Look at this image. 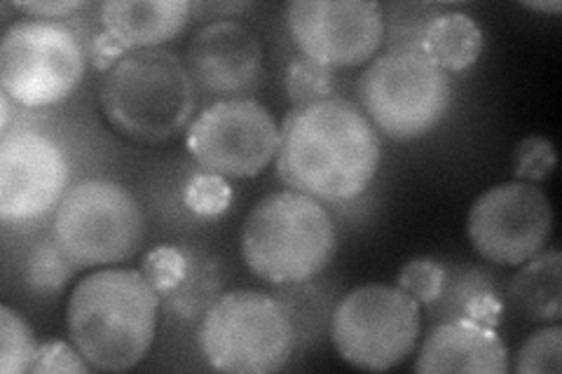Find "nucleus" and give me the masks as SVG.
I'll use <instances>...</instances> for the list:
<instances>
[{
	"mask_svg": "<svg viewBox=\"0 0 562 374\" xmlns=\"http://www.w3.org/2000/svg\"><path fill=\"white\" fill-rule=\"evenodd\" d=\"M52 239L78 270L109 267L138 253L146 239V218L127 188L90 178L66 190Z\"/></svg>",
	"mask_w": 562,
	"mask_h": 374,
	"instance_id": "nucleus-7",
	"label": "nucleus"
},
{
	"mask_svg": "<svg viewBox=\"0 0 562 374\" xmlns=\"http://www.w3.org/2000/svg\"><path fill=\"white\" fill-rule=\"evenodd\" d=\"M555 167V150L549 138L543 136H527L520 140L514 157V173L516 181L537 183L549 178Z\"/></svg>",
	"mask_w": 562,
	"mask_h": 374,
	"instance_id": "nucleus-26",
	"label": "nucleus"
},
{
	"mask_svg": "<svg viewBox=\"0 0 562 374\" xmlns=\"http://www.w3.org/2000/svg\"><path fill=\"white\" fill-rule=\"evenodd\" d=\"M562 370V328L558 324L527 337L516 355L518 374H560Z\"/></svg>",
	"mask_w": 562,
	"mask_h": 374,
	"instance_id": "nucleus-23",
	"label": "nucleus"
},
{
	"mask_svg": "<svg viewBox=\"0 0 562 374\" xmlns=\"http://www.w3.org/2000/svg\"><path fill=\"white\" fill-rule=\"evenodd\" d=\"M249 8H251V3H218V5H202V10L223 12V14H225V20H231V16H227V14H233V12H244V10H249Z\"/></svg>",
	"mask_w": 562,
	"mask_h": 374,
	"instance_id": "nucleus-34",
	"label": "nucleus"
},
{
	"mask_svg": "<svg viewBox=\"0 0 562 374\" xmlns=\"http://www.w3.org/2000/svg\"><path fill=\"white\" fill-rule=\"evenodd\" d=\"M520 5L527 8V10L543 12V14H560L562 12L560 0H543V3H539V0H522Z\"/></svg>",
	"mask_w": 562,
	"mask_h": 374,
	"instance_id": "nucleus-32",
	"label": "nucleus"
},
{
	"mask_svg": "<svg viewBox=\"0 0 562 374\" xmlns=\"http://www.w3.org/2000/svg\"><path fill=\"white\" fill-rule=\"evenodd\" d=\"M281 129L272 113L256 99H221L192 120L188 150L209 173L254 178L279 152Z\"/></svg>",
	"mask_w": 562,
	"mask_h": 374,
	"instance_id": "nucleus-10",
	"label": "nucleus"
},
{
	"mask_svg": "<svg viewBox=\"0 0 562 374\" xmlns=\"http://www.w3.org/2000/svg\"><path fill=\"white\" fill-rule=\"evenodd\" d=\"M78 272V267L66 258L55 239L38 241L29 253L26 260V286L38 297H55L59 295L66 283Z\"/></svg>",
	"mask_w": 562,
	"mask_h": 374,
	"instance_id": "nucleus-20",
	"label": "nucleus"
},
{
	"mask_svg": "<svg viewBox=\"0 0 562 374\" xmlns=\"http://www.w3.org/2000/svg\"><path fill=\"white\" fill-rule=\"evenodd\" d=\"M359 101L375 127L394 140H415L448 115V73L415 47H386L359 80Z\"/></svg>",
	"mask_w": 562,
	"mask_h": 374,
	"instance_id": "nucleus-6",
	"label": "nucleus"
},
{
	"mask_svg": "<svg viewBox=\"0 0 562 374\" xmlns=\"http://www.w3.org/2000/svg\"><path fill=\"white\" fill-rule=\"evenodd\" d=\"M68 190V162L49 136L33 129L0 138V218L29 223L43 218Z\"/></svg>",
	"mask_w": 562,
	"mask_h": 374,
	"instance_id": "nucleus-13",
	"label": "nucleus"
},
{
	"mask_svg": "<svg viewBox=\"0 0 562 374\" xmlns=\"http://www.w3.org/2000/svg\"><path fill=\"white\" fill-rule=\"evenodd\" d=\"M190 10L186 0H109L99 20L122 47L138 52L173 41L186 29Z\"/></svg>",
	"mask_w": 562,
	"mask_h": 374,
	"instance_id": "nucleus-16",
	"label": "nucleus"
},
{
	"mask_svg": "<svg viewBox=\"0 0 562 374\" xmlns=\"http://www.w3.org/2000/svg\"><path fill=\"white\" fill-rule=\"evenodd\" d=\"M38 344L24 320L10 307H0V372L3 374H24L33 370Z\"/></svg>",
	"mask_w": 562,
	"mask_h": 374,
	"instance_id": "nucleus-21",
	"label": "nucleus"
},
{
	"mask_svg": "<svg viewBox=\"0 0 562 374\" xmlns=\"http://www.w3.org/2000/svg\"><path fill=\"white\" fill-rule=\"evenodd\" d=\"M417 374H506L508 351L495 328L471 318L436 326L419 349Z\"/></svg>",
	"mask_w": 562,
	"mask_h": 374,
	"instance_id": "nucleus-15",
	"label": "nucleus"
},
{
	"mask_svg": "<svg viewBox=\"0 0 562 374\" xmlns=\"http://www.w3.org/2000/svg\"><path fill=\"white\" fill-rule=\"evenodd\" d=\"M198 344L218 372L272 374L295 349V328L279 302L260 291L221 295L202 316Z\"/></svg>",
	"mask_w": 562,
	"mask_h": 374,
	"instance_id": "nucleus-5",
	"label": "nucleus"
},
{
	"mask_svg": "<svg viewBox=\"0 0 562 374\" xmlns=\"http://www.w3.org/2000/svg\"><path fill=\"white\" fill-rule=\"evenodd\" d=\"M99 101L117 134L157 146L188 127L198 109V87L176 52L138 49L103 73Z\"/></svg>",
	"mask_w": 562,
	"mask_h": 374,
	"instance_id": "nucleus-3",
	"label": "nucleus"
},
{
	"mask_svg": "<svg viewBox=\"0 0 562 374\" xmlns=\"http://www.w3.org/2000/svg\"><path fill=\"white\" fill-rule=\"evenodd\" d=\"M218 272L216 264L209 262L204 256L192 258L188 253V270L179 286L160 297L167 314L183 320H202V316L211 309V305L221 297L218 295Z\"/></svg>",
	"mask_w": 562,
	"mask_h": 374,
	"instance_id": "nucleus-19",
	"label": "nucleus"
},
{
	"mask_svg": "<svg viewBox=\"0 0 562 374\" xmlns=\"http://www.w3.org/2000/svg\"><path fill=\"white\" fill-rule=\"evenodd\" d=\"M508 297L535 324H558L562 316V256L558 248L522 262L508 286Z\"/></svg>",
	"mask_w": 562,
	"mask_h": 374,
	"instance_id": "nucleus-18",
	"label": "nucleus"
},
{
	"mask_svg": "<svg viewBox=\"0 0 562 374\" xmlns=\"http://www.w3.org/2000/svg\"><path fill=\"white\" fill-rule=\"evenodd\" d=\"M417 49L443 73H462L481 57L483 31L464 12H431L419 31Z\"/></svg>",
	"mask_w": 562,
	"mask_h": 374,
	"instance_id": "nucleus-17",
	"label": "nucleus"
},
{
	"mask_svg": "<svg viewBox=\"0 0 562 374\" xmlns=\"http://www.w3.org/2000/svg\"><path fill=\"white\" fill-rule=\"evenodd\" d=\"M258 35L241 22L218 20L202 26L188 45V70L198 94L251 99L266 80Z\"/></svg>",
	"mask_w": 562,
	"mask_h": 374,
	"instance_id": "nucleus-14",
	"label": "nucleus"
},
{
	"mask_svg": "<svg viewBox=\"0 0 562 374\" xmlns=\"http://www.w3.org/2000/svg\"><path fill=\"white\" fill-rule=\"evenodd\" d=\"M94 367L85 361V355L78 351V347L66 344V342H45L38 349L33 363V374H87Z\"/></svg>",
	"mask_w": 562,
	"mask_h": 374,
	"instance_id": "nucleus-28",
	"label": "nucleus"
},
{
	"mask_svg": "<svg viewBox=\"0 0 562 374\" xmlns=\"http://www.w3.org/2000/svg\"><path fill=\"white\" fill-rule=\"evenodd\" d=\"M10 97L5 92H0V136H5L10 132Z\"/></svg>",
	"mask_w": 562,
	"mask_h": 374,
	"instance_id": "nucleus-33",
	"label": "nucleus"
},
{
	"mask_svg": "<svg viewBox=\"0 0 562 374\" xmlns=\"http://www.w3.org/2000/svg\"><path fill=\"white\" fill-rule=\"evenodd\" d=\"M419 324L417 299L398 286L368 283L340 299L330 318V340L345 363L384 372L413 353Z\"/></svg>",
	"mask_w": 562,
	"mask_h": 374,
	"instance_id": "nucleus-8",
	"label": "nucleus"
},
{
	"mask_svg": "<svg viewBox=\"0 0 562 374\" xmlns=\"http://www.w3.org/2000/svg\"><path fill=\"white\" fill-rule=\"evenodd\" d=\"M378 167L380 138L371 120L347 99L301 105L281 124L279 178L322 204L359 197Z\"/></svg>",
	"mask_w": 562,
	"mask_h": 374,
	"instance_id": "nucleus-1",
	"label": "nucleus"
},
{
	"mask_svg": "<svg viewBox=\"0 0 562 374\" xmlns=\"http://www.w3.org/2000/svg\"><path fill=\"white\" fill-rule=\"evenodd\" d=\"M467 318L476 320V324L495 328L499 318V302L492 293H471L467 299Z\"/></svg>",
	"mask_w": 562,
	"mask_h": 374,
	"instance_id": "nucleus-31",
	"label": "nucleus"
},
{
	"mask_svg": "<svg viewBox=\"0 0 562 374\" xmlns=\"http://www.w3.org/2000/svg\"><path fill=\"white\" fill-rule=\"evenodd\" d=\"M160 305L144 272L109 267L85 276L70 293L68 337L94 370H132L155 340Z\"/></svg>",
	"mask_w": 562,
	"mask_h": 374,
	"instance_id": "nucleus-2",
	"label": "nucleus"
},
{
	"mask_svg": "<svg viewBox=\"0 0 562 374\" xmlns=\"http://www.w3.org/2000/svg\"><path fill=\"white\" fill-rule=\"evenodd\" d=\"M87 5L90 3H85V0H52V3L38 0V3H14L16 12L29 14L31 20H47V22L64 20V16L76 14Z\"/></svg>",
	"mask_w": 562,
	"mask_h": 374,
	"instance_id": "nucleus-29",
	"label": "nucleus"
},
{
	"mask_svg": "<svg viewBox=\"0 0 562 374\" xmlns=\"http://www.w3.org/2000/svg\"><path fill=\"white\" fill-rule=\"evenodd\" d=\"M85 66L78 35L61 22H14L0 43V84L26 109L68 99L82 82Z\"/></svg>",
	"mask_w": 562,
	"mask_h": 374,
	"instance_id": "nucleus-9",
	"label": "nucleus"
},
{
	"mask_svg": "<svg viewBox=\"0 0 562 374\" xmlns=\"http://www.w3.org/2000/svg\"><path fill=\"white\" fill-rule=\"evenodd\" d=\"M130 52L122 47L109 31H101L92 38V59L94 68L101 73H109V70L125 59Z\"/></svg>",
	"mask_w": 562,
	"mask_h": 374,
	"instance_id": "nucleus-30",
	"label": "nucleus"
},
{
	"mask_svg": "<svg viewBox=\"0 0 562 374\" xmlns=\"http://www.w3.org/2000/svg\"><path fill=\"white\" fill-rule=\"evenodd\" d=\"M336 246V225L326 206L297 190L262 197L241 227L246 267L274 286H295L324 272Z\"/></svg>",
	"mask_w": 562,
	"mask_h": 374,
	"instance_id": "nucleus-4",
	"label": "nucleus"
},
{
	"mask_svg": "<svg viewBox=\"0 0 562 374\" xmlns=\"http://www.w3.org/2000/svg\"><path fill=\"white\" fill-rule=\"evenodd\" d=\"M443 264L431 258H413L398 274V288L413 299H417L419 305H434L443 293Z\"/></svg>",
	"mask_w": 562,
	"mask_h": 374,
	"instance_id": "nucleus-24",
	"label": "nucleus"
},
{
	"mask_svg": "<svg viewBox=\"0 0 562 374\" xmlns=\"http://www.w3.org/2000/svg\"><path fill=\"white\" fill-rule=\"evenodd\" d=\"M188 270V251L183 248H169L160 246L150 251L144 260V267L140 272L150 281V286L157 291V295H167L179 286L181 279L186 276Z\"/></svg>",
	"mask_w": 562,
	"mask_h": 374,
	"instance_id": "nucleus-25",
	"label": "nucleus"
},
{
	"mask_svg": "<svg viewBox=\"0 0 562 374\" xmlns=\"http://www.w3.org/2000/svg\"><path fill=\"white\" fill-rule=\"evenodd\" d=\"M284 84L293 109L336 97V76H333V68L307 57L291 61V66L286 68Z\"/></svg>",
	"mask_w": 562,
	"mask_h": 374,
	"instance_id": "nucleus-22",
	"label": "nucleus"
},
{
	"mask_svg": "<svg viewBox=\"0 0 562 374\" xmlns=\"http://www.w3.org/2000/svg\"><path fill=\"white\" fill-rule=\"evenodd\" d=\"M467 231L476 253L487 262L520 267L547 246L553 208L547 192L535 183H502L471 204Z\"/></svg>",
	"mask_w": 562,
	"mask_h": 374,
	"instance_id": "nucleus-11",
	"label": "nucleus"
},
{
	"mask_svg": "<svg viewBox=\"0 0 562 374\" xmlns=\"http://www.w3.org/2000/svg\"><path fill=\"white\" fill-rule=\"evenodd\" d=\"M286 26L297 49L328 68L373 61L386 38L384 10L375 0H293Z\"/></svg>",
	"mask_w": 562,
	"mask_h": 374,
	"instance_id": "nucleus-12",
	"label": "nucleus"
},
{
	"mask_svg": "<svg viewBox=\"0 0 562 374\" xmlns=\"http://www.w3.org/2000/svg\"><path fill=\"white\" fill-rule=\"evenodd\" d=\"M231 200L233 192L231 185L225 183V178L209 171L192 178L186 190L188 208L192 213H200V216H218V213L231 206Z\"/></svg>",
	"mask_w": 562,
	"mask_h": 374,
	"instance_id": "nucleus-27",
	"label": "nucleus"
}]
</instances>
